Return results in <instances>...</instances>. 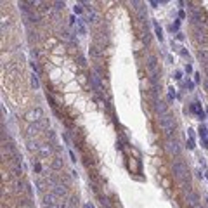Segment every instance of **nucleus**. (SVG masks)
<instances>
[{
  "instance_id": "13",
  "label": "nucleus",
  "mask_w": 208,
  "mask_h": 208,
  "mask_svg": "<svg viewBox=\"0 0 208 208\" xmlns=\"http://www.w3.org/2000/svg\"><path fill=\"white\" fill-rule=\"evenodd\" d=\"M154 108H156V111L160 113V116H161V114H167V104H165V102H161V101H160V102H156V106H154Z\"/></svg>"
},
{
  "instance_id": "12",
  "label": "nucleus",
  "mask_w": 208,
  "mask_h": 208,
  "mask_svg": "<svg viewBox=\"0 0 208 208\" xmlns=\"http://www.w3.org/2000/svg\"><path fill=\"white\" fill-rule=\"evenodd\" d=\"M28 149H30L31 153H38V149H40V146H38L31 137H28Z\"/></svg>"
},
{
  "instance_id": "17",
  "label": "nucleus",
  "mask_w": 208,
  "mask_h": 208,
  "mask_svg": "<svg viewBox=\"0 0 208 208\" xmlns=\"http://www.w3.org/2000/svg\"><path fill=\"white\" fill-rule=\"evenodd\" d=\"M153 24H154V31H156V37L160 38V42H161V40H163V33H161V28L158 26V23H153Z\"/></svg>"
},
{
  "instance_id": "26",
  "label": "nucleus",
  "mask_w": 208,
  "mask_h": 208,
  "mask_svg": "<svg viewBox=\"0 0 208 208\" xmlns=\"http://www.w3.org/2000/svg\"><path fill=\"white\" fill-rule=\"evenodd\" d=\"M31 68H33L35 71H40V70H38V64H37V62H31Z\"/></svg>"
},
{
  "instance_id": "6",
  "label": "nucleus",
  "mask_w": 208,
  "mask_h": 208,
  "mask_svg": "<svg viewBox=\"0 0 208 208\" xmlns=\"http://www.w3.org/2000/svg\"><path fill=\"white\" fill-rule=\"evenodd\" d=\"M11 172H12V175L19 179L21 175H23V165L21 163H16V161H12V165H11Z\"/></svg>"
},
{
  "instance_id": "23",
  "label": "nucleus",
  "mask_w": 208,
  "mask_h": 208,
  "mask_svg": "<svg viewBox=\"0 0 208 208\" xmlns=\"http://www.w3.org/2000/svg\"><path fill=\"white\" fill-rule=\"evenodd\" d=\"M186 87H187L189 90H192V87H194V83H192V82H189V80H187V82H186Z\"/></svg>"
},
{
  "instance_id": "30",
  "label": "nucleus",
  "mask_w": 208,
  "mask_h": 208,
  "mask_svg": "<svg viewBox=\"0 0 208 208\" xmlns=\"http://www.w3.org/2000/svg\"><path fill=\"white\" fill-rule=\"evenodd\" d=\"M87 208H94V205H92V203H89V205H87Z\"/></svg>"
},
{
  "instance_id": "15",
  "label": "nucleus",
  "mask_w": 208,
  "mask_h": 208,
  "mask_svg": "<svg viewBox=\"0 0 208 208\" xmlns=\"http://www.w3.org/2000/svg\"><path fill=\"white\" fill-rule=\"evenodd\" d=\"M76 26H78V31H80V35H87L85 24H83V21H82V19H76Z\"/></svg>"
},
{
  "instance_id": "28",
  "label": "nucleus",
  "mask_w": 208,
  "mask_h": 208,
  "mask_svg": "<svg viewBox=\"0 0 208 208\" xmlns=\"http://www.w3.org/2000/svg\"><path fill=\"white\" fill-rule=\"evenodd\" d=\"M186 71H187V73H191V71H192V68H191V64H187V66H186Z\"/></svg>"
},
{
  "instance_id": "11",
  "label": "nucleus",
  "mask_w": 208,
  "mask_h": 208,
  "mask_svg": "<svg viewBox=\"0 0 208 208\" xmlns=\"http://www.w3.org/2000/svg\"><path fill=\"white\" fill-rule=\"evenodd\" d=\"M50 153H52V149L49 148V144H43V146H40V149H38V156L45 158V156H49Z\"/></svg>"
},
{
  "instance_id": "4",
  "label": "nucleus",
  "mask_w": 208,
  "mask_h": 208,
  "mask_svg": "<svg viewBox=\"0 0 208 208\" xmlns=\"http://www.w3.org/2000/svg\"><path fill=\"white\" fill-rule=\"evenodd\" d=\"M186 201H187V207L196 208L198 205H199V196H198L194 191H187V194H186Z\"/></svg>"
},
{
  "instance_id": "5",
  "label": "nucleus",
  "mask_w": 208,
  "mask_h": 208,
  "mask_svg": "<svg viewBox=\"0 0 208 208\" xmlns=\"http://www.w3.org/2000/svg\"><path fill=\"white\" fill-rule=\"evenodd\" d=\"M52 192L56 194L59 199H64V198L68 196V191H66V186H64V184H59L56 187H52Z\"/></svg>"
},
{
  "instance_id": "3",
  "label": "nucleus",
  "mask_w": 208,
  "mask_h": 208,
  "mask_svg": "<svg viewBox=\"0 0 208 208\" xmlns=\"http://www.w3.org/2000/svg\"><path fill=\"white\" fill-rule=\"evenodd\" d=\"M163 144H165V151L168 153V154L179 156V154H180V151H182V148H180V142H179L175 137H167Z\"/></svg>"
},
{
  "instance_id": "21",
  "label": "nucleus",
  "mask_w": 208,
  "mask_h": 208,
  "mask_svg": "<svg viewBox=\"0 0 208 208\" xmlns=\"http://www.w3.org/2000/svg\"><path fill=\"white\" fill-rule=\"evenodd\" d=\"M43 208H61V207H59V203H47V205H43Z\"/></svg>"
},
{
  "instance_id": "24",
  "label": "nucleus",
  "mask_w": 208,
  "mask_h": 208,
  "mask_svg": "<svg viewBox=\"0 0 208 208\" xmlns=\"http://www.w3.org/2000/svg\"><path fill=\"white\" fill-rule=\"evenodd\" d=\"M70 158H71L73 163H76V156H75V153H73V151H70Z\"/></svg>"
},
{
  "instance_id": "1",
  "label": "nucleus",
  "mask_w": 208,
  "mask_h": 208,
  "mask_svg": "<svg viewBox=\"0 0 208 208\" xmlns=\"http://www.w3.org/2000/svg\"><path fill=\"white\" fill-rule=\"evenodd\" d=\"M172 175H173V179H175L177 182H186V180H189V168H187V165L182 163V161H175V163L172 165Z\"/></svg>"
},
{
  "instance_id": "14",
  "label": "nucleus",
  "mask_w": 208,
  "mask_h": 208,
  "mask_svg": "<svg viewBox=\"0 0 208 208\" xmlns=\"http://www.w3.org/2000/svg\"><path fill=\"white\" fill-rule=\"evenodd\" d=\"M198 56H199V59H203L205 64L208 62V50L207 49H199V50H198Z\"/></svg>"
},
{
  "instance_id": "31",
  "label": "nucleus",
  "mask_w": 208,
  "mask_h": 208,
  "mask_svg": "<svg viewBox=\"0 0 208 208\" xmlns=\"http://www.w3.org/2000/svg\"><path fill=\"white\" fill-rule=\"evenodd\" d=\"M207 177H208V175H207Z\"/></svg>"
},
{
  "instance_id": "20",
  "label": "nucleus",
  "mask_w": 208,
  "mask_h": 208,
  "mask_svg": "<svg viewBox=\"0 0 208 208\" xmlns=\"http://www.w3.org/2000/svg\"><path fill=\"white\" fill-rule=\"evenodd\" d=\"M54 5H56V11H62L64 9V2H54Z\"/></svg>"
},
{
  "instance_id": "2",
  "label": "nucleus",
  "mask_w": 208,
  "mask_h": 208,
  "mask_svg": "<svg viewBox=\"0 0 208 208\" xmlns=\"http://www.w3.org/2000/svg\"><path fill=\"white\" fill-rule=\"evenodd\" d=\"M158 123H160V127H161V130L165 132L167 137H172V133L175 130V118L170 116V114H161L160 118H158Z\"/></svg>"
},
{
  "instance_id": "8",
  "label": "nucleus",
  "mask_w": 208,
  "mask_h": 208,
  "mask_svg": "<svg viewBox=\"0 0 208 208\" xmlns=\"http://www.w3.org/2000/svg\"><path fill=\"white\" fill-rule=\"evenodd\" d=\"M89 52H90V57H94V59H99V57L102 56V49L99 47V45H90V49H89Z\"/></svg>"
},
{
  "instance_id": "27",
  "label": "nucleus",
  "mask_w": 208,
  "mask_h": 208,
  "mask_svg": "<svg viewBox=\"0 0 208 208\" xmlns=\"http://www.w3.org/2000/svg\"><path fill=\"white\" fill-rule=\"evenodd\" d=\"M194 78H196V82H199V80H201V73H196V75H194Z\"/></svg>"
},
{
  "instance_id": "18",
  "label": "nucleus",
  "mask_w": 208,
  "mask_h": 208,
  "mask_svg": "<svg viewBox=\"0 0 208 208\" xmlns=\"http://www.w3.org/2000/svg\"><path fill=\"white\" fill-rule=\"evenodd\" d=\"M31 87L37 90L38 87H40V82H38V78H37V75H31Z\"/></svg>"
},
{
  "instance_id": "7",
  "label": "nucleus",
  "mask_w": 208,
  "mask_h": 208,
  "mask_svg": "<svg viewBox=\"0 0 208 208\" xmlns=\"http://www.w3.org/2000/svg\"><path fill=\"white\" fill-rule=\"evenodd\" d=\"M146 62H148V68L151 70L153 73H156V62H158V57L149 54V56L146 57Z\"/></svg>"
},
{
  "instance_id": "29",
  "label": "nucleus",
  "mask_w": 208,
  "mask_h": 208,
  "mask_svg": "<svg viewBox=\"0 0 208 208\" xmlns=\"http://www.w3.org/2000/svg\"><path fill=\"white\" fill-rule=\"evenodd\" d=\"M205 89H207V90H208V76H207V78H205Z\"/></svg>"
},
{
  "instance_id": "25",
  "label": "nucleus",
  "mask_w": 208,
  "mask_h": 208,
  "mask_svg": "<svg viewBox=\"0 0 208 208\" xmlns=\"http://www.w3.org/2000/svg\"><path fill=\"white\" fill-rule=\"evenodd\" d=\"M31 56H33V57H38V50H37V49H31Z\"/></svg>"
},
{
  "instance_id": "19",
  "label": "nucleus",
  "mask_w": 208,
  "mask_h": 208,
  "mask_svg": "<svg viewBox=\"0 0 208 208\" xmlns=\"http://www.w3.org/2000/svg\"><path fill=\"white\" fill-rule=\"evenodd\" d=\"M199 135H201V137H203V141H207V139H205V137H207V128H205V127H203V125H201V127H199Z\"/></svg>"
},
{
  "instance_id": "22",
  "label": "nucleus",
  "mask_w": 208,
  "mask_h": 208,
  "mask_svg": "<svg viewBox=\"0 0 208 208\" xmlns=\"http://www.w3.org/2000/svg\"><path fill=\"white\" fill-rule=\"evenodd\" d=\"M78 61H80V64H82V66H85V64H87V62H85V57L80 56V54H78Z\"/></svg>"
},
{
  "instance_id": "10",
  "label": "nucleus",
  "mask_w": 208,
  "mask_h": 208,
  "mask_svg": "<svg viewBox=\"0 0 208 208\" xmlns=\"http://www.w3.org/2000/svg\"><path fill=\"white\" fill-rule=\"evenodd\" d=\"M191 111H192V113H196L199 118H201V120L205 118V111L199 108V102H194V104H191Z\"/></svg>"
},
{
  "instance_id": "16",
  "label": "nucleus",
  "mask_w": 208,
  "mask_h": 208,
  "mask_svg": "<svg viewBox=\"0 0 208 208\" xmlns=\"http://www.w3.org/2000/svg\"><path fill=\"white\" fill-rule=\"evenodd\" d=\"M33 113H35V118H37V121L43 120V111H42V108H40V106H37V108L33 109Z\"/></svg>"
},
{
  "instance_id": "9",
  "label": "nucleus",
  "mask_w": 208,
  "mask_h": 208,
  "mask_svg": "<svg viewBox=\"0 0 208 208\" xmlns=\"http://www.w3.org/2000/svg\"><path fill=\"white\" fill-rule=\"evenodd\" d=\"M50 168L52 170H56V172H59V170H64V165H62V160L61 158H54L52 160V163H50Z\"/></svg>"
}]
</instances>
